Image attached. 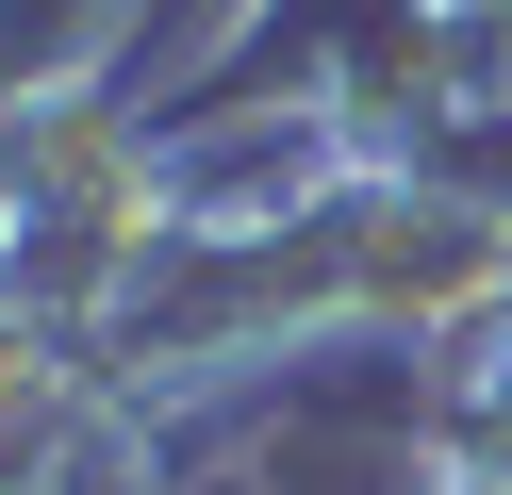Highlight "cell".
Wrapping results in <instances>:
<instances>
[{
  "label": "cell",
  "instance_id": "obj_1",
  "mask_svg": "<svg viewBox=\"0 0 512 495\" xmlns=\"http://www.w3.org/2000/svg\"><path fill=\"white\" fill-rule=\"evenodd\" d=\"M17 132H34V66H17V17H0V165H17Z\"/></svg>",
  "mask_w": 512,
  "mask_h": 495
}]
</instances>
